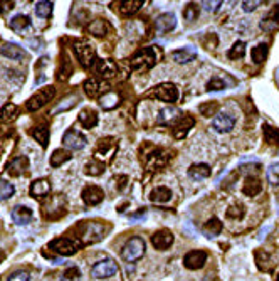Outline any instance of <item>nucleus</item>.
Returning <instances> with one entry per match:
<instances>
[{
	"label": "nucleus",
	"instance_id": "1",
	"mask_svg": "<svg viewBox=\"0 0 279 281\" xmlns=\"http://www.w3.org/2000/svg\"><path fill=\"white\" fill-rule=\"evenodd\" d=\"M158 62V56L153 48H143L130 59V67L133 71H148Z\"/></svg>",
	"mask_w": 279,
	"mask_h": 281
},
{
	"label": "nucleus",
	"instance_id": "2",
	"mask_svg": "<svg viewBox=\"0 0 279 281\" xmlns=\"http://www.w3.org/2000/svg\"><path fill=\"white\" fill-rule=\"evenodd\" d=\"M145 249H147L145 248V241L140 236H135L130 241H126V244L123 246V249H121V257H123L126 263H136L138 260L143 257Z\"/></svg>",
	"mask_w": 279,
	"mask_h": 281
},
{
	"label": "nucleus",
	"instance_id": "3",
	"mask_svg": "<svg viewBox=\"0 0 279 281\" xmlns=\"http://www.w3.org/2000/svg\"><path fill=\"white\" fill-rule=\"evenodd\" d=\"M150 98H155L158 101H164V103H175L178 100V88L173 83H160L156 84L155 88L148 93Z\"/></svg>",
	"mask_w": 279,
	"mask_h": 281
},
{
	"label": "nucleus",
	"instance_id": "4",
	"mask_svg": "<svg viewBox=\"0 0 279 281\" xmlns=\"http://www.w3.org/2000/svg\"><path fill=\"white\" fill-rule=\"evenodd\" d=\"M74 54H76L79 64L83 67H91L96 62V51L84 39L74 42Z\"/></svg>",
	"mask_w": 279,
	"mask_h": 281
},
{
	"label": "nucleus",
	"instance_id": "5",
	"mask_svg": "<svg viewBox=\"0 0 279 281\" xmlns=\"http://www.w3.org/2000/svg\"><path fill=\"white\" fill-rule=\"evenodd\" d=\"M54 95H56L54 86H45V88L39 89L36 95H32L31 98L27 100V105H26L27 111H37V110H40V108L45 106L52 98H54Z\"/></svg>",
	"mask_w": 279,
	"mask_h": 281
},
{
	"label": "nucleus",
	"instance_id": "6",
	"mask_svg": "<svg viewBox=\"0 0 279 281\" xmlns=\"http://www.w3.org/2000/svg\"><path fill=\"white\" fill-rule=\"evenodd\" d=\"M79 248H81L79 241L69 238H57L49 243V249H52L59 256H73L74 253H78Z\"/></svg>",
	"mask_w": 279,
	"mask_h": 281
},
{
	"label": "nucleus",
	"instance_id": "7",
	"mask_svg": "<svg viewBox=\"0 0 279 281\" xmlns=\"http://www.w3.org/2000/svg\"><path fill=\"white\" fill-rule=\"evenodd\" d=\"M118 273V265L113 260H103L98 261L91 269V274L98 279H104V278H111Z\"/></svg>",
	"mask_w": 279,
	"mask_h": 281
},
{
	"label": "nucleus",
	"instance_id": "8",
	"mask_svg": "<svg viewBox=\"0 0 279 281\" xmlns=\"http://www.w3.org/2000/svg\"><path fill=\"white\" fill-rule=\"evenodd\" d=\"M207 257H208V254L205 253V251H200V249L189 251V253L183 256V266L187 269H192V271H197V269H202L203 266H205Z\"/></svg>",
	"mask_w": 279,
	"mask_h": 281
},
{
	"label": "nucleus",
	"instance_id": "9",
	"mask_svg": "<svg viewBox=\"0 0 279 281\" xmlns=\"http://www.w3.org/2000/svg\"><path fill=\"white\" fill-rule=\"evenodd\" d=\"M62 143L71 150H83V148L88 145V140L83 133H79L78 130H67L62 136Z\"/></svg>",
	"mask_w": 279,
	"mask_h": 281
},
{
	"label": "nucleus",
	"instance_id": "10",
	"mask_svg": "<svg viewBox=\"0 0 279 281\" xmlns=\"http://www.w3.org/2000/svg\"><path fill=\"white\" fill-rule=\"evenodd\" d=\"M236 127V118L229 113H219L212 120V128L217 133H229Z\"/></svg>",
	"mask_w": 279,
	"mask_h": 281
},
{
	"label": "nucleus",
	"instance_id": "11",
	"mask_svg": "<svg viewBox=\"0 0 279 281\" xmlns=\"http://www.w3.org/2000/svg\"><path fill=\"white\" fill-rule=\"evenodd\" d=\"M109 89V84L106 81H100V79H86L84 81V93L89 98H101L103 95H106Z\"/></svg>",
	"mask_w": 279,
	"mask_h": 281
},
{
	"label": "nucleus",
	"instance_id": "12",
	"mask_svg": "<svg viewBox=\"0 0 279 281\" xmlns=\"http://www.w3.org/2000/svg\"><path fill=\"white\" fill-rule=\"evenodd\" d=\"M152 244L155 249L158 251H167L173 244V234L168 229H160L152 236Z\"/></svg>",
	"mask_w": 279,
	"mask_h": 281
},
{
	"label": "nucleus",
	"instance_id": "13",
	"mask_svg": "<svg viewBox=\"0 0 279 281\" xmlns=\"http://www.w3.org/2000/svg\"><path fill=\"white\" fill-rule=\"evenodd\" d=\"M81 196H83L84 204H88V205H98V204L103 202L104 192H103V189L98 187V185H88V187L83 189V194H81Z\"/></svg>",
	"mask_w": 279,
	"mask_h": 281
},
{
	"label": "nucleus",
	"instance_id": "14",
	"mask_svg": "<svg viewBox=\"0 0 279 281\" xmlns=\"http://www.w3.org/2000/svg\"><path fill=\"white\" fill-rule=\"evenodd\" d=\"M194 125H195L194 116H190V114H185V116H182L175 123V127H173V136H175L177 140L185 138L187 133L190 131V128H194Z\"/></svg>",
	"mask_w": 279,
	"mask_h": 281
},
{
	"label": "nucleus",
	"instance_id": "15",
	"mask_svg": "<svg viewBox=\"0 0 279 281\" xmlns=\"http://www.w3.org/2000/svg\"><path fill=\"white\" fill-rule=\"evenodd\" d=\"M83 227H84L83 236L86 238V243H96L104 234V227L100 222H86Z\"/></svg>",
	"mask_w": 279,
	"mask_h": 281
},
{
	"label": "nucleus",
	"instance_id": "16",
	"mask_svg": "<svg viewBox=\"0 0 279 281\" xmlns=\"http://www.w3.org/2000/svg\"><path fill=\"white\" fill-rule=\"evenodd\" d=\"M95 71L100 74L101 78H113L118 73V67L111 59H96L95 62Z\"/></svg>",
	"mask_w": 279,
	"mask_h": 281
},
{
	"label": "nucleus",
	"instance_id": "17",
	"mask_svg": "<svg viewBox=\"0 0 279 281\" xmlns=\"http://www.w3.org/2000/svg\"><path fill=\"white\" fill-rule=\"evenodd\" d=\"M197 57V51L192 48V45H185L182 49H177L172 53V59L177 62V64H189Z\"/></svg>",
	"mask_w": 279,
	"mask_h": 281
},
{
	"label": "nucleus",
	"instance_id": "18",
	"mask_svg": "<svg viewBox=\"0 0 279 281\" xmlns=\"http://www.w3.org/2000/svg\"><path fill=\"white\" fill-rule=\"evenodd\" d=\"M175 27H177V17L173 12H165L156 19V31L161 34L170 32Z\"/></svg>",
	"mask_w": 279,
	"mask_h": 281
},
{
	"label": "nucleus",
	"instance_id": "19",
	"mask_svg": "<svg viewBox=\"0 0 279 281\" xmlns=\"http://www.w3.org/2000/svg\"><path fill=\"white\" fill-rule=\"evenodd\" d=\"M168 162V155L164 150H155L148 155L147 158V169L148 170H158L161 167H165Z\"/></svg>",
	"mask_w": 279,
	"mask_h": 281
},
{
	"label": "nucleus",
	"instance_id": "20",
	"mask_svg": "<svg viewBox=\"0 0 279 281\" xmlns=\"http://www.w3.org/2000/svg\"><path fill=\"white\" fill-rule=\"evenodd\" d=\"M0 53H2V56L9 57V59H14V61H22V59H26L27 57L26 51L22 49L20 45L12 44V42L4 44L2 49H0Z\"/></svg>",
	"mask_w": 279,
	"mask_h": 281
},
{
	"label": "nucleus",
	"instance_id": "21",
	"mask_svg": "<svg viewBox=\"0 0 279 281\" xmlns=\"http://www.w3.org/2000/svg\"><path fill=\"white\" fill-rule=\"evenodd\" d=\"M32 217H34L32 210L26 207V205H17V207L12 209V221L19 226L29 224V222L32 221Z\"/></svg>",
	"mask_w": 279,
	"mask_h": 281
},
{
	"label": "nucleus",
	"instance_id": "22",
	"mask_svg": "<svg viewBox=\"0 0 279 281\" xmlns=\"http://www.w3.org/2000/svg\"><path fill=\"white\" fill-rule=\"evenodd\" d=\"M261 191H263V182H261L258 177H254V175L246 177V180H244V185H242V192L246 194V196L255 197Z\"/></svg>",
	"mask_w": 279,
	"mask_h": 281
},
{
	"label": "nucleus",
	"instance_id": "23",
	"mask_svg": "<svg viewBox=\"0 0 279 281\" xmlns=\"http://www.w3.org/2000/svg\"><path fill=\"white\" fill-rule=\"evenodd\" d=\"M182 118L180 116V111L177 110V108H164V110H160L158 116H156V122H158L160 125H172L178 122V120Z\"/></svg>",
	"mask_w": 279,
	"mask_h": 281
},
{
	"label": "nucleus",
	"instance_id": "24",
	"mask_svg": "<svg viewBox=\"0 0 279 281\" xmlns=\"http://www.w3.org/2000/svg\"><path fill=\"white\" fill-rule=\"evenodd\" d=\"M27 169H29V160L26 157H19L7 165V174L12 177H19L24 174Z\"/></svg>",
	"mask_w": 279,
	"mask_h": 281
},
{
	"label": "nucleus",
	"instance_id": "25",
	"mask_svg": "<svg viewBox=\"0 0 279 281\" xmlns=\"http://www.w3.org/2000/svg\"><path fill=\"white\" fill-rule=\"evenodd\" d=\"M51 192V182L48 179H39L31 183V196L32 197H45Z\"/></svg>",
	"mask_w": 279,
	"mask_h": 281
},
{
	"label": "nucleus",
	"instance_id": "26",
	"mask_svg": "<svg viewBox=\"0 0 279 281\" xmlns=\"http://www.w3.org/2000/svg\"><path fill=\"white\" fill-rule=\"evenodd\" d=\"M78 122L83 125L86 130H91L98 125V114H96L95 110H88V108H86V110H83L79 113Z\"/></svg>",
	"mask_w": 279,
	"mask_h": 281
},
{
	"label": "nucleus",
	"instance_id": "27",
	"mask_svg": "<svg viewBox=\"0 0 279 281\" xmlns=\"http://www.w3.org/2000/svg\"><path fill=\"white\" fill-rule=\"evenodd\" d=\"M211 167H208L207 163H194L190 165L189 169V175L192 179L195 180H202V179H207V177H211Z\"/></svg>",
	"mask_w": 279,
	"mask_h": 281
},
{
	"label": "nucleus",
	"instance_id": "28",
	"mask_svg": "<svg viewBox=\"0 0 279 281\" xmlns=\"http://www.w3.org/2000/svg\"><path fill=\"white\" fill-rule=\"evenodd\" d=\"M9 27L12 29L14 32H19V34H22V32L26 31V29L31 27V19H29L27 15H22V14H19V15H15V17H12V19H10V22H9Z\"/></svg>",
	"mask_w": 279,
	"mask_h": 281
},
{
	"label": "nucleus",
	"instance_id": "29",
	"mask_svg": "<svg viewBox=\"0 0 279 281\" xmlns=\"http://www.w3.org/2000/svg\"><path fill=\"white\" fill-rule=\"evenodd\" d=\"M277 24H279V5H276V7L261 20V29H264V31H272L274 27H277Z\"/></svg>",
	"mask_w": 279,
	"mask_h": 281
},
{
	"label": "nucleus",
	"instance_id": "30",
	"mask_svg": "<svg viewBox=\"0 0 279 281\" xmlns=\"http://www.w3.org/2000/svg\"><path fill=\"white\" fill-rule=\"evenodd\" d=\"M172 199V191L168 187H156L150 194V200L156 204H165Z\"/></svg>",
	"mask_w": 279,
	"mask_h": 281
},
{
	"label": "nucleus",
	"instance_id": "31",
	"mask_svg": "<svg viewBox=\"0 0 279 281\" xmlns=\"http://www.w3.org/2000/svg\"><path fill=\"white\" fill-rule=\"evenodd\" d=\"M222 227H224L222 222H220L217 217H211V219L205 222V226H203V232H205L207 238H216L222 232Z\"/></svg>",
	"mask_w": 279,
	"mask_h": 281
},
{
	"label": "nucleus",
	"instance_id": "32",
	"mask_svg": "<svg viewBox=\"0 0 279 281\" xmlns=\"http://www.w3.org/2000/svg\"><path fill=\"white\" fill-rule=\"evenodd\" d=\"M118 5H120L118 10L123 15H133V14H136L140 9H142L143 2L142 0H125V2H120Z\"/></svg>",
	"mask_w": 279,
	"mask_h": 281
},
{
	"label": "nucleus",
	"instance_id": "33",
	"mask_svg": "<svg viewBox=\"0 0 279 281\" xmlns=\"http://www.w3.org/2000/svg\"><path fill=\"white\" fill-rule=\"evenodd\" d=\"M100 105L103 110H113V108L120 105V96L113 93V91H108L106 95H103L100 98Z\"/></svg>",
	"mask_w": 279,
	"mask_h": 281
},
{
	"label": "nucleus",
	"instance_id": "34",
	"mask_svg": "<svg viewBox=\"0 0 279 281\" xmlns=\"http://www.w3.org/2000/svg\"><path fill=\"white\" fill-rule=\"evenodd\" d=\"M15 118H17V106L14 105V103L4 105V108L0 110V122L9 123V122H14Z\"/></svg>",
	"mask_w": 279,
	"mask_h": 281
},
{
	"label": "nucleus",
	"instance_id": "35",
	"mask_svg": "<svg viewBox=\"0 0 279 281\" xmlns=\"http://www.w3.org/2000/svg\"><path fill=\"white\" fill-rule=\"evenodd\" d=\"M73 158V155L67 150H54V153L51 155V165L52 167H61L62 163L69 162Z\"/></svg>",
	"mask_w": 279,
	"mask_h": 281
},
{
	"label": "nucleus",
	"instance_id": "36",
	"mask_svg": "<svg viewBox=\"0 0 279 281\" xmlns=\"http://www.w3.org/2000/svg\"><path fill=\"white\" fill-rule=\"evenodd\" d=\"M264 140L269 145H279V128L271 127V125H263Z\"/></svg>",
	"mask_w": 279,
	"mask_h": 281
},
{
	"label": "nucleus",
	"instance_id": "37",
	"mask_svg": "<svg viewBox=\"0 0 279 281\" xmlns=\"http://www.w3.org/2000/svg\"><path fill=\"white\" fill-rule=\"evenodd\" d=\"M267 51H269L267 49V44H258L255 48H252L251 57H252L254 64H263L267 57Z\"/></svg>",
	"mask_w": 279,
	"mask_h": 281
},
{
	"label": "nucleus",
	"instance_id": "38",
	"mask_svg": "<svg viewBox=\"0 0 279 281\" xmlns=\"http://www.w3.org/2000/svg\"><path fill=\"white\" fill-rule=\"evenodd\" d=\"M31 135L36 138V142L40 143V147H48L49 143V130L45 127H34Z\"/></svg>",
	"mask_w": 279,
	"mask_h": 281
},
{
	"label": "nucleus",
	"instance_id": "39",
	"mask_svg": "<svg viewBox=\"0 0 279 281\" xmlns=\"http://www.w3.org/2000/svg\"><path fill=\"white\" fill-rule=\"evenodd\" d=\"M108 31V24L104 19H96L89 24V32L96 37H103Z\"/></svg>",
	"mask_w": 279,
	"mask_h": 281
},
{
	"label": "nucleus",
	"instance_id": "40",
	"mask_svg": "<svg viewBox=\"0 0 279 281\" xmlns=\"http://www.w3.org/2000/svg\"><path fill=\"white\" fill-rule=\"evenodd\" d=\"M103 172H104V163L101 162V160L92 158V160H89L88 163H86V174L88 175L98 177V175H101Z\"/></svg>",
	"mask_w": 279,
	"mask_h": 281
},
{
	"label": "nucleus",
	"instance_id": "41",
	"mask_svg": "<svg viewBox=\"0 0 279 281\" xmlns=\"http://www.w3.org/2000/svg\"><path fill=\"white\" fill-rule=\"evenodd\" d=\"M244 56H246V42H242V41L234 42V45L227 51L229 59H241Z\"/></svg>",
	"mask_w": 279,
	"mask_h": 281
},
{
	"label": "nucleus",
	"instance_id": "42",
	"mask_svg": "<svg viewBox=\"0 0 279 281\" xmlns=\"http://www.w3.org/2000/svg\"><path fill=\"white\" fill-rule=\"evenodd\" d=\"M266 177L271 185H279V162L271 163L266 170Z\"/></svg>",
	"mask_w": 279,
	"mask_h": 281
},
{
	"label": "nucleus",
	"instance_id": "43",
	"mask_svg": "<svg viewBox=\"0 0 279 281\" xmlns=\"http://www.w3.org/2000/svg\"><path fill=\"white\" fill-rule=\"evenodd\" d=\"M200 10H199V5L197 4H187V7L183 9V19L189 20V22H194L197 20V17H199Z\"/></svg>",
	"mask_w": 279,
	"mask_h": 281
},
{
	"label": "nucleus",
	"instance_id": "44",
	"mask_svg": "<svg viewBox=\"0 0 279 281\" xmlns=\"http://www.w3.org/2000/svg\"><path fill=\"white\" fill-rule=\"evenodd\" d=\"M15 189L10 182L7 180H0V200H7L14 196Z\"/></svg>",
	"mask_w": 279,
	"mask_h": 281
},
{
	"label": "nucleus",
	"instance_id": "45",
	"mask_svg": "<svg viewBox=\"0 0 279 281\" xmlns=\"http://www.w3.org/2000/svg\"><path fill=\"white\" fill-rule=\"evenodd\" d=\"M244 214H246V209H244L242 204L230 205V207L227 209V212H225V216H227L229 219H242Z\"/></svg>",
	"mask_w": 279,
	"mask_h": 281
},
{
	"label": "nucleus",
	"instance_id": "46",
	"mask_svg": "<svg viewBox=\"0 0 279 281\" xmlns=\"http://www.w3.org/2000/svg\"><path fill=\"white\" fill-rule=\"evenodd\" d=\"M36 14L42 19H48L52 14V2H37L36 4Z\"/></svg>",
	"mask_w": 279,
	"mask_h": 281
},
{
	"label": "nucleus",
	"instance_id": "47",
	"mask_svg": "<svg viewBox=\"0 0 279 281\" xmlns=\"http://www.w3.org/2000/svg\"><path fill=\"white\" fill-rule=\"evenodd\" d=\"M61 281H81V271L76 266L67 268L66 271H64Z\"/></svg>",
	"mask_w": 279,
	"mask_h": 281
},
{
	"label": "nucleus",
	"instance_id": "48",
	"mask_svg": "<svg viewBox=\"0 0 279 281\" xmlns=\"http://www.w3.org/2000/svg\"><path fill=\"white\" fill-rule=\"evenodd\" d=\"M225 89V81L220 78H212L211 81L207 83V91H222Z\"/></svg>",
	"mask_w": 279,
	"mask_h": 281
},
{
	"label": "nucleus",
	"instance_id": "49",
	"mask_svg": "<svg viewBox=\"0 0 279 281\" xmlns=\"http://www.w3.org/2000/svg\"><path fill=\"white\" fill-rule=\"evenodd\" d=\"M217 103H205V105H200V114H203V116H212V114H216L217 111Z\"/></svg>",
	"mask_w": 279,
	"mask_h": 281
},
{
	"label": "nucleus",
	"instance_id": "50",
	"mask_svg": "<svg viewBox=\"0 0 279 281\" xmlns=\"http://www.w3.org/2000/svg\"><path fill=\"white\" fill-rule=\"evenodd\" d=\"M261 5L259 0H252V2H249V0H246V2H242V10L244 12H252V10H255Z\"/></svg>",
	"mask_w": 279,
	"mask_h": 281
},
{
	"label": "nucleus",
	"instance_id": "51",
	"mask_svg": "<svg viewBox=\"0 0 279 281\" xmlns=\"http://www.w3.org/2000/svg\"><path fill=\"white\" fill-rule=\"evenodd\" d=\"M9 281H29V273L26 271H15L9 276Z\"/></svg>",
	"mask_w": 279,
	"mask_h": 281
},
{
	"label": "nucleus",
	"instance_id": "52",
	"mask_svg": "<svg viewBox=\"0 0 279 281\" xmlns=\"http://www.w3.org/2000/svg\"><path fill=\"white\" fill-rule=\"evenodd\" d=\"M202 5H203V9H205L207 12H216L220 5H222V2H220V0H217V2H208V0H205Z\"/></svg>",
	"mask_w": 279,
	"mask_h": 281
},
{
	"label": "nucleus",
	"instance_id": "53",
	"mask_svg": "<svg viewBox=\"0 0 279 281\" xmlns=\"http://www.w3.org/2000/svg\"><path fill=\"white\" fill-rule=\"evenodd\" d=\"M113 182H118V191H123V189L128 185V177L126 175H118V177H114Z\"/></svg>",
	"mask_w": 279,
	"mask_h": 281
},
{
	"label": "nucleus",
	"instance_id": "54",
	"mask_svg": "<svg viewBox=\"0 0 279 281\" xmlns=\"http://www.w3.org/2000/svg\"><path fill=\"white\" fill-rule=\"evenodd\" d=\"M0 5H4V7L0 9V12H2V10H10V9H14V2H0Z\"/></svg>",
	"mask_w": 279,
	"mask_h": 281
},
{
	"label": "nucleus",
	"instance_id": "55",
	"mask_svg": "<svg viewBox=\"0 0 279 281\" xmlns=\"http://www.w3.org/2000/svg\"><path fill=\"white\" fill-rule=\"evenodd\" d=\"M4 257H5V254H4V251H0V263L4 261Z\"/></svg>",
	"mask_w": 279,
	"mask_h": 281
},
{
	"label": "nucleus",
	"instance_id": "56",
	"mask_svg": "<svg viewBox=\"0 0 279 281\" xmlns=\"http://www.w3.org/2000/svg\"><path fill=\"white\" fill-rule=\"evenodd\" d=\"M276 281H279V274H277V276H276Z\"/></svg>",
	"mask_w": 279,
	"mask_h": 281
}]
</instances>
